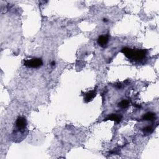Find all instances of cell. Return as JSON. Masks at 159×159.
<instances>
[{"label": "cell", "instance_id": "2", "mask_svg": "<svg viewBox=\"0 0 159 159\" xmlns=\"http://www.w3.org/2000/svg\"><path fill=\"white\" fill-rule=\"evenodd\" d=\"M24 65L30 68H38L43 65V61L40 58H32L30 59L24 60Z\"/></svg>", "mask_w": 159, "mask_h": 159}, {"label": "cell", "instance_id": "7", "mask_svg": "<svg viewBox=\"0 0 159 159\" xmlns=\"http://www.w3.org/2000/svg\"><path fill=\"white\" fill-rule=\"evenodd\" d=\"M156 118V114L152 112H148L142 116V119L144 121H152Z\"/></svg>", "mask_w": 159, "mask_h": 159}, {"label": "cell", "instance_id": "9", "mask_svg": "<svg viewBox=\"0 0 159 159\" xmlns=\"http://www.w3.org/2000/svg\"><path fill=\"white\" fill-rule=\"evenodd\" d=\"M153 131H154V129H153L152 127L150 126H147L143 129V133H145V134H151L153 132Z\"/></svg>", "mask_w": 159, "mask_h": 159}, {"label": "cell", "instance_id": "3", "mask_svg": "<svg viewBox=\"0 0 159 159\" xmlns=\"http://www.w3.org/2000/svg\"><path fill=\"white\" fill-rule=\"evenodd\" d=\"M27 125H28V123H27L26 119L23 116H19L15 122V126L19 131H24L26 130Z\"/></svg>", "mask_w": 159, "mask_h": 159}, {"label": "cell", "instance_id": "4", "mask_svg": "<svg viewBox=\"0 0 159 159\" xmlns=\"http://www.w3.org/2000/svg\"><path fill=\"white\" fill-rule=\"evenodd\" d=\"M108 41H109V37L108 36H100L98 39V44L100 47H106V45L108 43Z\"/></svg>", "mask_w": 159, "mask_h": 159}, {"label": "cell", "instance_id": "1", "mask_svg": "<svg viewBox=\"0 0 159 159\" xmlns=\"http://www.w3.org/2000/svg\"><path fill=\"white\" fill-rule=\"evenodd\" d=\"M121 52L127 59L134 61H140L144 59L147 55V50L144 49H133L129 47L122 49Z\"/></svg>", "mask_w": 159, "mask_h": 159}, {"label": "cell", "instance_id": "8", "mask_svg": "<svg viewBox=\"0 0 159 159\" xmlns=\"http://www.w3.org/2000/svg\"><path fill=\"white\" fill-rule=\"evenodd\" d=\"M129 106V103L127 100H122L121 102H119L118 103V106L119 108H121V109H126L128 106Z\"/></svg>", "mask_w": 159, "mask_h": 159}, {"label": "cell", "instance_id": "6", "mask_svg": "<svg viewBox=\"0 0 159 159\" xmlns=\"http://www.w3.org/2000/svg\"><path fill=\"white\" fill-rule=\"evenodd\" d=\"M122 118V116L121 114H112L109 116H108V117L105 119V121H107V120H111V121H114L116 122L119 123L121 122Z\"/></svg>", "mask_w": 159, "mask_h": 159}, {"label": "cell", "instance_id": "10", "mask_svg": "<svg viewBox=\"0 0 159 159\" xmlns=\"http://www.w3.org/2000/svg\"><path fill=\"white\" fill-rule=\"evenodd\" d=\"M50 65H51V67H55V61H52L51 64H50Z\"/></svg>", "mask_w": 159, "mask_h": 159}, {"label": "cell", "instance_id": "11", "mask_svg": "<svg viewBox=\"0 0 159 159\" xmlns=\"http://www.w3.org/2000/svg\"><path fill=\"white\" fill-rule=\"evenodd\" d=\"M103 21L104 22H108V19H103Z\"/></svg>", "mask_w": 159, "mask_h": 159}, {"label": "cell", "instance_id": "5", "mask_svg": "<svg viewBox=\"0 0 159 159\" xmlns=\"http://www.w3.org/2000/svg\"><path fill=\"white\" fill-rule=\"evenodd\" d=\"M96 95V90H91L90 91L88 92L87 93L85 94V97H84V99L85 101V102L88 103L91 101V100H93L95 97Z\"/></svg>", "mask_w": 159, "mask_h": 159}]
</instances>
